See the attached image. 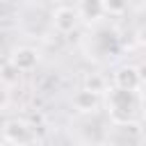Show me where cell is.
<instances>
[{
	"label": "cell",
	"instance_id": "cell-1",
	"mask_svg": "<svg viewBox=\"0 0 146 146\" xmlns=\"http://www.w3.org/2000/svg\"><path fill=\"white\" fill-rule=\"evenodd\" d=\"M135 105H137V100H135L132 91H123L119 87L110 89V110L114 112L116 119L121 116V121H128L130 114H132V110H135Z\"/></svg>",
	"mask_w": 146,
	"mask_h": 146
},
{
	"label": "cell",
	"instance_id": "cell-2",
	"mask_svg": "<svg viewBox=\"0 0 146 146\" xmlns=\"http://www.w3.org/2000/svg\"><path fill=\"white\" fill-rule=\"evenodd\" d=\"M80 11H78V5H59L52 9V25L59 30V32H73L80 23Z\"/></svg>",
	"mask_w": 146,
	"mask_h": 146
},
{
	"label": "cell",
	"instance_id": "cell-3",
	"mask_svg": "<svg viewBox=\"0 0 146 146\" xmlns=\"http://www.w3.org/2000/svg\"><path fill=\"white\" fill-rule=\"evenodd\" d=\"M7 64H9L16 73H30V71H34L36 64H39V52H36L34 48H27V46L16 48V50L11 52V57H9Z\"/></svg>",
	"mask_w": 146,
	"mask_h": 146
},
{
	"label": "cell",
	"instance_id": "cell-4",
	"mask_svg": "<svg viewBox=\"0 0 146 146\" xmlns=\"http://www.w3.org/2000/svg\"><path fill=\"white\" fill-rule=\"evenodd\" d=\"M30 125L21 119H11L5 123V141L14 144V146H25L30 141Z\"/></svg>",
	"mask_w": 146,
	"mask_h": 146
},
{
	"label": "cell",
	"instance_id": "cell-5",
	"mask_svg": "<svg viewBox=\"0 0 146 146\" xmlns=\"http://www.w3.org/2000/svg\"><path fill=\"white\" fill-rule=\"evenodd\" d=\"M139 84H141V73L135 66H121L114 73V87H119L123 91H132L135 94L139 89Z\"/></svg>",
	"mask_w": 146,
	"mask_h": 146
},
{
	"label": "cell",
	"instance_id": "cell-6",
	"mask_svg": "<svg viewBox=\"0 0 146 146\" xmlns=\"http://www.w3.org/2000/svg\"><path fill=\"white\" fill-rule=\"evenodd\" d=\"M73 107L80 114H91V112H96L100 107V94H96V91L84 87L73 96Z\"/></svg>",
	"mask_w": 146,
	"mask_h": 146
},
{
	"label": "cell",
	"instance_id": "cell-7",
	"mask_svg": "<svg viewBox=\"0 0 146 146\" xmlns=\"http://www.w3.org/2000/svg\"><path fill=\"white\" fill-rule=\"evenodd\" d=\"M78 11H80V16L87 18V21H98V18H103V14L107 11V5L96 2V0H91V2H80V5H78Z\"/></svg>",
	"mask_w": 146,
	"mask_h": 146
},
{
	"label": "cell",
	"instance_id": "cell-8",
	"mask_svg": "<svg viewBox=\"0 0 146 146\" xmlns=\"http://www.w3.org/2000/svg\"><path fill=\"white\" fill-rule=\"evenodd\" d=\"M139 39H141V43H146V27H141V32H139Z\"/></svg>",
	"mask_w": 146,
	"mask_h": 146
},
{
	"label": "cell",
	"instance_id": "cell-9",
	"mask_svg": "<svg viewBox=\"0 0 146 146\" xmlns=\"http://www.w3.org/2000/svg\"><path fill=\"white\" fill-rule=\"evenodd\" d=\"M141 112H144V114H146V94H144V96H141Z\"/></svg>",
	"mask_w": 146,
	"mask_h": 146
},
{
	"label": "cell",
	"instance_id": "cell-10",
	"mask_svg": "<svg viewBox=\"0 0 146 146\" xmlns=\"http://www.w3.org/2000/svg\"><path fill=\"white\" fill-rule=\"evenodd\" d=\"M82 146H89V144H82Z\"/></svg>",
	"mask_w": 146,
	"mask_h": 146
}]
</instances>
